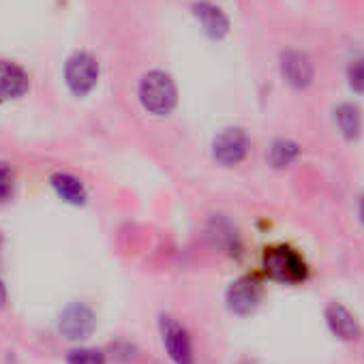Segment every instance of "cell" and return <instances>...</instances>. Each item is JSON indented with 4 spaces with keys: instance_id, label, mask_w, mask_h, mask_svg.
<instances>
[{
    "instance_id": "6da1fadb",
    "label": "cell",
    "mask_w": 364,
    "mask_h": 364,
    "mask_svg": "<svg viewBox=\"0 0 364 364\" xmlns=\"http://www.w3.org/2000/svg\"><path fill=\"white\" fill-rule=\"evenodd\" d=\"M139 101L146 112L167 116L178 101L173 80L165 71H148L139 82Z\"/></svg>"
},
{
    "instance_id": "7a4b0ae2",
    "label": "cell",
    "mask_w": 364,
    "mask_h": 364,
    "mask_svg": "<svg viewBox=\"0 0 364 364\" xmlns=\"http://www.w3.org/2000/svg\"><path fill=\"white\" fill-rule=\"evenodd\" d=\"M264 270L281 283H300L306 279L304 259L289 247H272L264 253Z\"/></svg>"
},
{
    "instance_id": "3957f363",
    "label": "cell",
    "mask_w": 364,
    "mask_h": 364,
    "mask_svg": "<svg viewBox=\"0 0 364 364\" xmlns=\"http://www.w3.org/2000/svg\"><path fill=\"white\" fill-rule=\"evenodd\" d=\"M159 328H161L163 347L173 364H193L196 362L193 341L185 326L169 315H161Z\"/></svg>"
},
{
    "instance_id": "277c9868",
    "label": "cell",
    "mask_w": 364,
    "mask_h": 364,
    "mask_svg": "<svg viewBox=\"0 0 364 364\" xmlns=\"http://www.w3.org/2000/svg\"><path fill=\"white\" fill-rule=\"evenodd\" d=\"M251 141L249 135L245 133V129L238 127H230L223 129L215 141H213V156L219 165L223 167H234L238 163H242L249 154Z\"/></svg>"
},
{
    "instance_id": "5b68a950",
    "label": "cell",
    "mask_w": 364,
    "mask_h": 364,
    "mask_svg": "<svg viewBox=\"0 0 364 364\" xmlns=\"http://www.w3.org/2000/svg\"><path fill=\"white\" fill-rule=\"evenodd\" d=\"M97 328L95 311L84 302H71L58 317V332L67 341H82L88 338Z\"/></svg>"
},
{
    "instance_id": "8992f818",
    "label": "cell",
    "mask_w": 364,
    "mask_h": 364,
    "mask_svg": "<svg viewBox=\"0 0 364 364\" xmlns=\"http://www.w3.org/2000/svg\"><path fill=\"white\" fill-rule=\"evenodd\" d=\"M65 80L69 84V88L77 95L84 97L88 95L99 80V63L95 60V56L86 54V52H77L67 60L65 67Z\"/></svg>"
},
{
    "instance_id": "52a82bcc",
    "label": "cell",
    "mask_w": 364,
    "mask_h": 364,
    "mask_svg": "<svg viewBox=\"0 0 364 364\" xmlns=\"http://www.w3.org/2000/svg\"><path fill=\"white\" fill-rule=\"evenodd\" d=\"M262 302V283L257 277H240L228 289V306L236 315H251Z\"/></svg>"
},
{
    "instance_id": "ba28073f",
    "label": "cell",
    "mask_w": 364,
    "mask_h": 364,
    "mask_svg": "<svg viewBox=\"0 0 364 364\" xmlns=\"http://www.w3.org/2000/svg\"><path fill=\"white\" fill-rule=\"evenodd\" d=\"M281 75L291 88L302 90V88L311 86L315 69L306 54L289 50V52H283V56H281Z\"/></svg>"
},
{
    "instance_id": "9c48e42d",
    "label": "cell",
    "mask_w": 364,
    "mask_h": 364,
    "mask_svg": "<svg viewBox=\"0 0 364 364\" xmlns=\"http://www.w3.org/2000/svg\"><path fill=\"white\" fill-rule=\"evenodd\" d=\"M193 16L198 18L202 31L210 37V39H223L230 33V18L223 14L221 7L208 3V0H198V3L191 5Z\"/></svg>"
},
{
    "instance_id": "30bf717a",
    "label": "cell",
    "mask_w": 364,
    "mask_h": 364,
    "mask_svg": "<svg viewBox=\"0 0 364 364\" xmlns=\"http://www.w3.org/2000/svg\"><path fill=\"white\" fill-rule=\"evenodd\" d=\"M326 321L330 332L341 338V341H355L360 336V323L353 317V313L349 309H345L343 304H330L326 309Z\"/></svg>"
},
{
    "instance_id": "8fae6325",
    "label": "cell",
    "mask_w": 364,
    "mask_h": 364,
    "mask_svg": "<svg viewBox=\"0 0 364 364\" xmlns=\"http://www.w3.org/2000/svg\"><path fill=\"white\" fill-rule=\"evenodd\" d=\"M28 90V75L22 67L9 60H0V99H18Z\"/></svg>"
},
{
    "instance_id": "7c38bea8",
    "label": "cell",
    "mask_w": 364,
    "mask_h": 364,
    "mask_svg": "<svg viewBox=\"0 0 364 364\" xmlns=\"http://www.w3.org/2000/svg\"><path fill=\"white\" fill-rule=\"evenodd\" d=\"M50 182H52L54 191L58 193V198H63L65 202L75 204V206H80V204L86 202V189H84V185H82V182L75 176L58 171V173H54L50 178Z\"/></svg>"
},
{
    "instance_id": "4fadbf2b",
    "label": "cell",
    "mask_w": 364,
    "mask_h": 364,
    "mask_svg": "<svg viewBox=\"0 0 364 364\" xmlns=\"http://www.w3.org/2000/svg\"><path fill=\"white\" fill-rule=\"evenodd\" d=\"M334 122L347 139H355L362 131V114L353 103H338L334 107Z\"/></svg>"
},
{
    "instance_id": "5bb4252c",
    "label": "cell",
    "mask_w": 364,
    "mask_h": 364,
    "mask_svg": "<svg viewBox=\"0 0 364 364\" xmlns=\"http://www.w3.org/2000/svg\"><path fill=\"white\" fill-rule=\"evenodd\" d=\"M300 156V146L291 139H277L272 141V146L268 148V163L277 169H283L287 165H291L296 159Z\"/></svg>"
},
{
    "instance_id": "9a60e30c",
    "label": "cell",
    "mask_w": 364,
    "mask_h": 364,
    "mask_svg": "<svg viewBox=\"0 0 364 364\" xmlns=\"http://www.w3.org/2000/svg\"><path fill=\"white\" fill-rule=\"evenodd\" d=\"M67 364H107V358L101 349L95 347H80L69 351Z\"/></svg>"
},
{
    "instance_id": "2e32d148",
    "label": "cell",
    "mask_w": 364,
    "mask_h": 364,
    "mask_svg": "<svg viewBox=\"0 0 364 364\" xmlns=\"http://www.w3.org/2000/svg\"><path fill=\"white\" fill-rule=\"evenodd\" d=\"M14 198V171L7 163H0V204Z\"/></svg>"
},
{
    "instance_id": "e0dca14e",
    "label": "cell",
    "mask_w": 364,
    "mask_h": 364,
    "mask_svg": "<svg viewBox=\"0 0 364 364\" xmlns=\"http://www.w3.org/2000/svg\"><path fill=\"white\" fill-rule=\"evenodd\" d=\"M347 80H349V86H351L355 92H364V58H358V60L349 67Z\"/></svg>"
},
{
    "instance_id": "ac0fdd59",
    "label": "cell",
    "mask_w": 364,
    "mask_h": 364,
    "mask_svg": "<svg viewBox=\"0 0 364 364\" xmlns=\"http://www.w3.org/2000/svg\"><path fill=\"white\" fill-rule=\"evenodd\" d=\"M5 302H7V289H5L3 281H0V306H3Z\"/></svg>"
},
{
    "instance_id": "d6986e66",
    "label": "cell",
    "mask_w": 364,
    "mask_h": 364,
    "mask_svg": "<svg viewBox=\"0 0 364 364\" xmlns=\"http://www.w3.org/2000/svg\"><path fill=\"white\" fill-rule=\"evenodd\" d=\"M360 219H362V223H364V196L360 198Z\"/></svg>"
}]
</instances>
